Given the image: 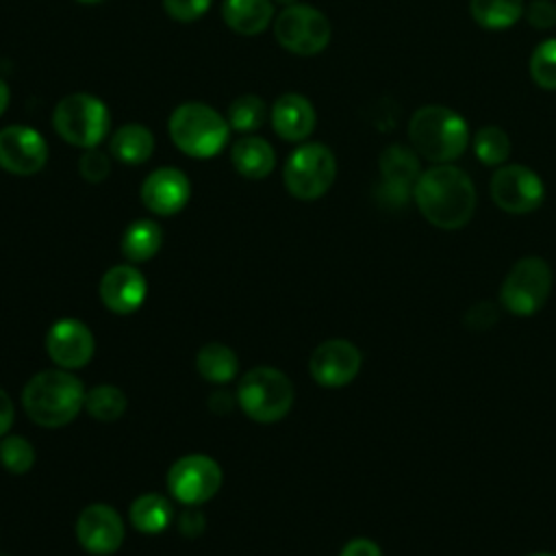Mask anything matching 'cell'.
Instances as JSON below:
<instances>
[{
  "label": "cell",
  "mask_w": 556,
  "mask_h": 556,
  "mask_svg": "<svg viewBox=\"0 0 556 556\" xmlns=\"http://www.w3.org/2000/svg\"><path fill=\"white\" fill-rule=\"evenodd\" d=\"M413 195L421 215L443 230L463 228L476 208L473 180L450 163H439L419 174Z\"/></svg>",
  "instance_id": "obj_1"
},
{
  "label": "cell",
  "mask_w": 556,
  "mask_h": 556,
  "mask_svg": "<svg viewBox=\"0 0 556 556\" xmlns=\"http://www.w3.org/2000/svg\"><path fill=\"white\" fill-rule=\"evenodd\" d=\"M22 406L37 426L61 428L85 406V387L70 369H43L26 382Z\"/></svg>",
  "instance_id": "obj_2"
},
{
  "label": "cell",
  "mask_w": 556,
  "mask_h": 556,
  "mask_svg": "<svg viewBox=\"0 0 556 556\" xmlns=\"http://www.w3.org/2000/svg\"><path fill=\"white\" fill-rule=\"evenodd\" d=\"M408 137L413 148L437 165L458 159L469 146V128L465 119L441 104L417 109L408 122Z\"/></svg>",
  "instance_id": "obj_3"
},
{
  "label": "cell",
  "mask_w": 556,
  "mask_h": 556,
  "mask_svg": "<svg viewBox=\"0 0 556 556\" xmlns=\"http://www.w3.org/2000/svg\"><path fill=\"white\" fill-rule=\"evenodd\" d=\"M230 124L204 102H185L169 115L174 146L193 159L215 156L228 141Z\"/></svg>",
  "instance_id": "obj_4"
},
{
  "label": "cell",
  "mask_w": 556,
  "mask_h": 556,
  "mask_svg": "<svg viewBox=\"0 0 556 556\" xmlns=\"http://www.w3.org/2000/svg\"><path fill=\"white\" fill-rule=\"evenodd\" d=\"M239 408L258 424L282 419L293 406V384L276 367H254L241 376L237 384Z\"/></svg>",
  "instance_id": "obj_5"
},
{
  "label": "cell",
  "mask_w": 556,
  "mask_h": 556,
  "mask_svg": "<svg viewBox=\"0 0 556 556\" xmlns=\"http://www.w3.org/2000/svg\"><path fill=\"white\" fill-rule=\"evenodd\" d=\"M52 126L70 146L89 150L106 139L111 130V115L100 98L89 93H70L54 106Z\"/></svg>",
  "instance_id": "obj_6"
},
{
  "label": "cell",
  "mask_w": 556,
  "mask_h": 556,
  "mask_svg": "<svg viewBox=\"0 0 556 556\" xmlns=\"http://www.w3.org/2000/svg\"><path fill=\"white\" fill-rule=\"evenodd\" d=\"M337 161L324 143H304L285 163V187L298 200H317L334 182Z\"/></svg>",
  "instance_id": "obj_7"
},
{
  "label": "cell",
  "mask_w": 556,
  "mask_h": 556,
  "mask_svg": "<svg viewBox=\"0 0 556 556\" xmlns=\"http://www.w3.org/2000/svg\"><path fill=\"white\" fill-rule=\"evenodd\" d=\"M552 291V269L539 256H526L513 265L500 289V304L519 317L543 308Z\"/></svg>",
  "instance_id": "obj_8"
},
{
  "label": "cell",
  "mask_w": 556,
  "mask_h": 556,
  "mask_svg": "<svg viewBox=\"0 0 556 556\" xmlns=\"http://www.w3.org/2000/svg\"><path fill=\"white\" fill-rule=\"evenodd\" d=\"M274 35L278 43L300 56H313L321 52L332 35L328 17L308 4H289L274 22Z\"/></svg>",
  "instance_id": "obj_9"
},
{
  "label": "cell",
  "mask_w": 556,
  "mask_h": 556,
  "mask_svg": "<svg viewBox=\"0 0 556 556\" xmlns=\"http://www.w3.org/2000/svg\"><path fill=\"white\" fill-rule=\"evenodd\" d=\"M222 486V467L206 454H187L167 471L169 493L185 506L208 502Z\"/></svg>",
  "instance_id": "obj_10"
},
{
  "label": "cell",
  "mask_w": 556,
  "mask_h": 556,
  "mask_svg": "<svg viewBox=\"0 0 556 556\" xmlns=\"http://www.w3.org/2000/svg\"><path fill=\"white\" fill-rule=\"evenodd\" d=\"M493 202L513 215L532 213L545 198V187L539 174L526 165H502L491 176Z\"/></svg>",
  "instance_id": "obj_11"
},
{
  "label": "cell",
  "mask_w": 556,
  "mask_h": 556,
  "mask_svg": "<svg viewBox=\"0 0 556 556\" xmlns=\"http://www.w3.org/2000/svg\"><path fill=\"white\" fill-rule=\"evenodd\" d=\"M48 161V143L28 126H4L0 130V167L15 176H33Z\"/></svg>",
  "instance_id": "obj_12"
},
{
  "label": "cell",
  "mask_w": 556,
  "mask_h": 556,
  "mask_svg": "<svg viewBox=\"0 0 556 556\" xmlns=\"http://www.w3.org/2000/svg\"><path fill=\"white\" fill-rule=\"evenodd\" d=\"M361 350L345 339H328L319 343L308 361L311 376L317 384L337 389L352 382L361 369Z\"/></svg>",
  "instance_id": "obj_13"
},
{
  "label": "cell",
  "mask_w": 556,
  "mask_h": 556,
  "mask_svg": "<svg viewBox=\"0 0 556 556\" xmlns=\"http://www.w3.org/2000/svg\"><path fill=\"white\" fill-rule=\"evenodd\" d=\"M96 350L91 330L74 317L56 319L46 332V352L61 369L85 367Z\"/></svg>",
  "instance_id": "obj_14"
},
{
  "label": "cell",
  "mask_w": 556,
  "mask_h": 556,
  "mask_svg": "<svg viewBox=\"0 0 556 556\" xmlns=\"http://www.w3.org/2000/svg\"><path fill=\"white\" fill-rule=\"evenodd\" d=\"M78 543L96 556H109L124 541V521L109 504H89L76 519Z\"/></svg>",
  "instance_id": "obj_15"
},
{
  "label": "cell",
  "mask_w": 556,
  "mask_h": 556,
  "mask_svg": "<svg viewBox=\"0 0 556 556\" xmlns=\"http://www.w3.org/2000/svg\"><path fill=\"white\" fill-rule=\"evenodd\" d=\"M191 195L189 178L176 167H159L141 182V202L154 215H176Z\"/></svg>",
  "instance_id": "obj_16"
},
{
  "label": "cell",
  "mask_w": 556,
  "mask_h": 556,
  "mask_svg": "<svg viewBox=\"0 0 556 556\" xmlns=\"http://www.w3.org/2000/svg\"><path fill=\"white\" fill-rule=\"evenodd\" d=\"M146 295L148 282L143 274L132 265H115L106 269L100 280L102 304L117 315L135 313L143 304Z\"/></svg>",
  "instance_id": "obj_17"
},
{
  "label": "cell",
  "mask_w": 556,
  "mask_h": 556,
  "mask_svg": "<svg viewBox=\"0 0 556 556\" xmlns=\"http://www.w3.org/2000/svg\"><path fill=\"white\" fill-rule=\"evenodd\" d=\"M276 135L285 141H304L315 128V109L300 93L280 96L269 111Z\"/></svg>",
  "instance_id": "obj_18"
},
{
  "label": "cell",
  "mask_w": 556,
  "mask_h": 556,
  "mask_svg": "<svg viewBox=\"0 0 556 556\" xmlns=\"http://www.w3.org/2000/svg\"><path fill=\"white\" fill-rule=\"evenodd\" d=\"M380 172L384 178V193L404 202L419 178V161L413 150L404 146H389L380 154Z\"/></svg>",
  "instance_id": "obj_19"
},
{
  "label": "cell",
  "mask_w": 556,
  "mask_h": 556,
  "mask_svg": "<svg viewBox=\"0 0 556 556\" xmlns=\"http://www.w3.org/2000/svg\"><path fill=\"white\" fill-rule=\"evenodd\" d=\"M222 17L239 35H258L269 26L274 4L269 0H224Z\"/></svg>",
  "instance_id": "obj_20"
},
{
  "label": "cell",
  "mask_w": 556,
  "mask_h": 556,
  "mask_svg": "<svg viewBox=\"0 0 556 556\" xmlns=\"http://www.w3.org/2000/svg\"><path fill=\"white\" fill-rule=\"evenodd\" d=\"M230 159H232L235 169L243 178H252V180L265 178L276 165L274 148L261 137H241L232 146Z\"/></svg>",
  "instance_id": "obj_21"
},
{
  "label": "cell",
  "mask_w": 556,
  "mask_h": 556,
  "mask_svg": "<svg viewBox=\"0 0 556 556\" xmlns=\"http://www.w3.org/2000/svg\"><path fill=\"white\" fill-rule=\"evenodd\" d=\"M111 152L126 165H141L154 152V137L141 124H124L111 137Z\"/></svg>",
  "instance_id": "obj_22"
},
{
  "label": "cell",
  "mask_w": 556,
  "mask_h": 556,
  "mask_svg": "<svg viewBox=\"0 0 556 556\" xmlns=\"http://www.w3.org/2000/svg\"><path fill=\"white\" fill-rule=\"evenodd\" d=\"M174 508L161 493H143L130 504V523L143 534H159L172 521Z\"/></svg>",
  "instance_id": "obj_23"
},
{
  "label": "cell",
  "mask_w": 556,
  "mask_h": 556,
  "mask_svg": "<svg viewBox=\"0 0 556 556\" xmlns=\"http://www.w3.org/2000/svg\"><path fill=\"white\" fill-rule=\"evenodd\" d=\"M163 243V230L152 219H137L132 222L122 237V254L130 263L150 261Z\"/></svg>",
  "instance_id": "obj_24"
},
{
  "label": "cell",
  "mask_w": 556,
  "mask_h": 556,
  "mask_svg": "<svg viewBox=\"0 0 556 556\" xmlns=\"http://www.w3.org/2000/svg\"><path fill=\"white\" fill-rule=\"evenodd\" d=\"M195 367L204 380L224 384L237 376L239 363H237V354L228 345L211 341L198 350Z\"/></svg>",
  "instance_id": "obj_25"
},
{
  "label": "cell",
  "mask_w": 556,
  "mask_h": 556,
  "mask_svg": "<svg viewBox=\"0 0 556 556\" xmlns=\"http://www.w3.org/2000/svg\"><path fill=\"white\" fill-rule=\"evenodd\" d=\"M471 17L491 30L513 26L523 13V0H469Z\"/></svg>",
  "instance_id": "obj_26"
},
{
  "label": "cell",
  "mask_w": 556,
  "mask_h": 556,
  "mask_svg": "<svg viewBox=\"0 0 556 556\" xmlns=\"http://www.w3.org/2000/svg\"><path fill=\"white\" fill-rule=\"evenodd\" d=\"M126 393L115 384H98L85 391V410L98 421H115L126 410Z\"/></svg>",
  "instance_id": "obj_27"
},
{
  "label": "cell",
  "mask_w": 556,
  "mask_h": 556,
  "mask_svg": "<svg viewBox=\"0 0 556 556\" xmlns=\"http://www.w3.org/2000/svg\"><path fill=\"white\" fill-rule=\"evenodd\" d=\"M226 119H228L230 128L241 130V132H252L265 124L267 104L258 96H252V93L239 96L230 102Z\"/></svg>",
  "instance_id": "obj_28"
},
{
  "label": "cell",
  "mask_w": 556,
  "mask_h": 556,
  "mask_svg": "<svg viewBox=\"0 0 556 556\" xmlns=\"http://www.w3.org/2000/svg\"><path fill=\"white\" fill-rule=\"evenodd\" d=\"M473 152L482 165H502L510 154V139L497 126H482L473 135Z\"/></svg>",
  "instance_id": "obj_29"
},
{
  "label": "cell",
  "mask_w": 556,
  "mask_h": 556,
  "mask_svg": "<svg viewBox=\"0 0 556 556\" xmlns=\"http://www.w3.org/2000/svg\"><path fill=\"white\" fill-rule=\"evenodd\" d=\"M0 465L20 476L35 465V447L20 434H4L0 439Z\"/></svg>",
  "instance_id": "obj_30"
},
{
  "label": "cell",
  "mask_w": 556,
  "mask_h": 556,
  "mask_svg": "<svg viewBox=\"0 0 556 556\" xmlns=\"http://www.w3.org/2000/svg\"><path fill=\"white\" fill-rule=\"evenodd\" d=\"M530 74L541 89H556V39H545L534 48L530 59Z\"/></svg>",
  "instance_id": "obj_31"
},
{
  "label": "cell",
  "mask_w": 556,
  "mask_h": 556,
  "mask_svg": "<svg viewBox=\"0 0 556 556\" xmlns=\"http://www.w3.org/2000/svg\"><path fill=\"white\" fill-rule=\"evenodd\" d=\"M78 172L87 182H102L111 172V161L104 152L89 148L78 161Z\"/></svg>",
  "instance_id": "obj_32"
},
{
  "label": "cell",
  "mask_w": 556,
  "mask_h": 556,
  "mask_svg": "<svg viewBox=\"0 0 556 556\" xmlns=\"http://www.w3.org/2000/svg\"><path fill=\"white\" fill-rule=\"evenodd\" d=\"M213 0H163V9L176 22H193L202 17Z\"/></svg>",
  "instance_id": "obj_33"
},
{
  "label": "cell",
  "mask_w": 556,
  "mask_h": 556,
  "mask_svg": "<svg viewBox=\"0 0 556 556\" xmlns=\"http://www.w3.org/2000/svg\"><path fill=\"white\" fill-rule=\"evenodd\" d=\"M523 13L534 28H552L556 24V4L552 0H532Z\"/></svg>",
  "instance_id": "obj_34"
},
{
  "label": "cell",
  "mask_w": 556,
  "mask_h": 556,
  "mask_svg": "<svg viewBox=\"0 0 556 556\" xmlns=\"http://www.w3.org/2000/svg\"><path fill=\"white\" fill-rule=\"evenodd\" d=\"M204 528H206V519H204V515H202L200 510H195L193 506H189L187 510L180 513V517H178V530H180L182 536L195 539V536H200V534L204 532Z\"/></svg>",
  "instance_id": "obj_35"
},
{
  "label": "cell",
  "mask_w": 556,
  "mask_h": 556,
  "mask_svg": "<svg viewBox=\"0 0 556 556\" xmlns=\"http://www.w3.org/2000/svg\"><path fill=\"white\" fill-rule=\"evenodd\" d=\"M339 556H382L380 547L369 539H352L343 545Z\"/></svg>",
  "instance_id": "obj_36"
},
{
  "label": "cell",
  "mask_w": 556,
  "mask_h": 556,
  "mask_svg": "<svg viewBox=\"0 0 556 556\" xmlns=\"http://www.w3.org/2000/svg\"><path fill=\"white\" fill-rule=\"evenodd\" d=\"M15 410H13V402L9 397V393L4 389H0V439L9 432L11 424H13Z\"/></svg>",
  "instance_id": "obj_37"
},
{
  "label": "cell",
  "mask_w": 556,
  "mask_h": 556,
  "mask_svg": "<svg viewBox=\"0 0 556 556\" xmlns=\"http://www.w3.org/2000/svg\"><path fill=\"white\" fill-rule=\"evenodd\" d=\"M237 397H232L228 391H215L211 397H208V408L217 415H226L230 413V408L235 406Z\"/></svg>",
  "instance_id": "obj_38"
},
{
  "label": "cell",
  "mask_w": 556,
  "mask_h": 556,
  "mask_svg": "<svg viewBox=\"0 0 556 556\" xmlns=\"http://www.w3.org/2000/svg\"><path fill=\"white\" fill-rule=\"evenodd\" d=\"M9 98H11L9 87H7V83L0 78V115L7 111V106H9Z\"/></svg>",
  "instance_id": "obj_39"
},
{
  "label": "cell",
  "mask_w": 556,
  "mask_h": 556,
  "mask_svg": "<svg viewBox=\"0 0 556 556\" xmlns=\"http://www.w3.org/2000/svg\"><path fill=\"white\" fill-rule=\"evenodd\" d=\"M274 2H278V4H287V7H289V4H295V0H274Z\"/></svg>",
  "instance_id": "obj_40"
},
{
  "label": "cell",
  "mask_w": 556,
  "mask_h": 556,
  "mask_svg": "<svg viewBox=\"0 0 556 556\" xmlns=\"http://www.w3.org/2000/svg\"><path fill=\"white\" fill-rule=\"evenodd\" d=\"M76 2H83V4H96V2H102V0H76Z\"/></svg>",
  "instance_id": "obj_41"
},
{
  "label": "cell",
  "mask_w": 556,
  "mask_h": 556,
  "mask_svg": "<svg viewBox=\"0 0 556 556\" xmlns=\"http://www.w3.org/2000/svg\"><path fill=\"white\" fill-rule=\"evenodd\" d=\"M530 556H556V554H547V552H536V554H530Z\"/></svg>",
  "instance_id": "obj_42"
}]
</instances>
